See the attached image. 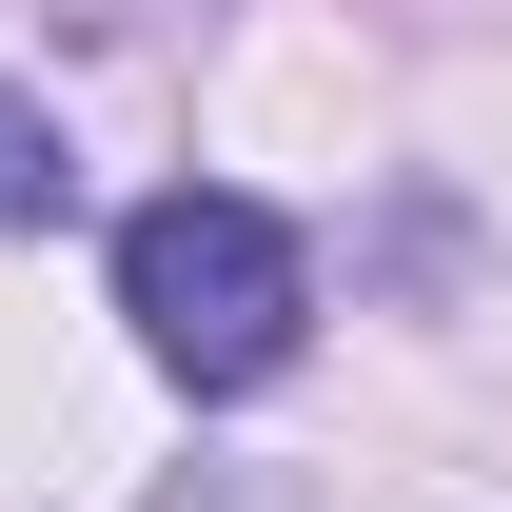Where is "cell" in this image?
<instances>
[{
	"mask_svg": "<svg viewBox=\"0 0 512 512\" xmlns=\"http://www.w3.org/2000/svg\"><path fill=\"white\" fill-rule=\"evenodd\" d=\"M119 316H138V355L178 394H256V375H296V335H316V256H296L276 197L178 178V197L119 217Z\"/></svg>",
	"mask_w": 512,
	"mask_h": 512,
	"instance_id": "obj_1",
	"label": "cell"
},
{
	"mask_svg": "<svg viewBox=\"0 0 512 512\" xmlns=\"http://www.w3.org/2000/svg\"><path fill=\"white\" fill-rule=\"evenodd\" d=\"M60 197H79V158H60V119H40V99L0 79V237H40Z\"/></svg>",
	"mask_w": 512,
	"mask_h": 512,
	"instance_id": "obj_2",
	"label": "cell"
},
{
	"mask_svg": "<svg viewBox=\"0 0 512 512\" xmlns=\"http://www.w3.org/2000/svg\"><path fill=\"white\" fill-rule=\"evenodd\" d=\"M158 512H316V493H296V473H178Z\"/></svg>",
	"mask_w": 512,
	"mask_h": 512,
	"instance_id": "obj_3",
	"label": "cell"
}]
</instances>
